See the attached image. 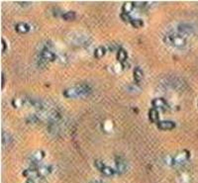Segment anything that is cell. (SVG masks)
<instances>
[{
	"instance_id": "ffe728a7",
	"label": "cell",
	"mask_w": 198,
	"mask_h": 183,
	"mask_svg": "<svg viewBox=\"0 0 198 183\" xmlns=\"http://www.w3.org/2000/svg\"><path fill=\"white\" fill-rule=\"evenodd\" d=\"M63 18L66 21L74 20V18H75V13H74V12H66V13H64L63 15Z\"/></svg>"
},
{
	"instance_id": "ac0fdd59",
	"label": "cell",
	"mask_w": 198,
	"mask_h": 183,
	"mask_svg": "<svg viewBox=\"0 0 198 183\" xmlns=\"http://www.w3.org/2000/svg\"><path fill=\"white\" fill-rule=\"evenodd\" d=\"M148 117H150V120L151 122H157L159 120V112H157V109H151L148 113Z\"/></svg>"
},
{
	"instance_id": "8992f818",
	"label": "cell",
	"mask_w": 198,
	"mask_h": 183,
	"mask_svg": "<svg viewBox=\"0 0 198 183\" xmlns=\"http://www.w3.org/2000/svg\"><path fill=\"white\" fill-rule=\"evenodd\" d=\"M193 32H194L193 27L191 26L190 24H187V23L179 24L177 26V31H176V33H178L179 35L185 37V38H186L187 36L191 35V34H193Z\"/></svg>"
},
{
	"instance_id": "9a60e30c",
	"label": "cell",
	"mask_w": 198,
	"mask_h": 183,
	"mask_svg": "<svg viewBox=\"0 0 198 183\" xmlns=\"http://www.w3.org/2000/svg\"><path fill=\"white\" fill-rule=\"evenodd\" d=\"M117 60H118L120 63H123L127 60V52L124 49H119L118 54H117Z\"/></svg>"
},
{
	"instance_id": "6da1fadb",
	"label": "cell",
	"mask_w": 198,
	"mask_h": 183,
	"mask_svg": "<svg viewBox=\"0 0 198 183\" xmlns=\"http://www.w3.org/2000/svg\"><path fill=\"white\" fill-rule=\"evenodd\" d=\"M90 92L91 88L88 84H78L66 89L64 92V95L67 98H78L88 95Z\"/></svg>"
},
{
	"instance_id": "d4e9b609",
	"label": "cell",
	"mask_w": 198,
	"mask_h": 183,
	"mask_svg": "<svg viewBox=\"0 0 198 183\" xmlns=\"http://www.w3.org/2000/svg\"><path fill=\"white\" fill-rule=\"evenodd\" d=\"M4 82H5V78H4V75L2 74V86H4Z\"/></svg>"
},
{
	"instance_id": "7402d4cb",
	"label": "cell",
	"mask_w": 198,
	"mask_h": 183,
	"mask_svg": "<svg viewBox=\"0 0 198 183\" xmlns=\"http://www.w3.org/2000/svg\"><path fill=\"white\" fill-rule=\"evenodd\" d=\"M121 18H122V20L125 21V22H131V21H132L131 17H130V15H129V14L123 13V14L121 15Z\"/></svg>"
},
{
	"instance_id": "603a6c76",
	"label": "cell",
	"mask_w": 198,
	"mask_h": 183,
	"mask_svg": "<svg viewBox=\"0 0 198 183\" xmlns=\"http://www.w3.org/2000/svg\"><path fill=\"white\" fill-rule=\"evenodd\" d=\"M2 52H5V49H6V43H5V41H4V39H2Z\"/></svg>"
},
{
	"instance_id": "7a4b0ae2",
	"label": "cell",
	"mask_w": 198,
	"mask_h": 183,
	"mask_svg": "<svg viewBox=\"0 0 198 183\" xmlns=\"http://www.w3.org/2000/svg\"><path fill=\"white\" fill-rule=\"evenodd\" d=\"M69 41L77 46H88L91 44V38L84 33L75 32L69 37Z\"/></svg>"
},
{
	"instance_id": "484cf974",
	"label": "cell",
	"mask_w": 198,
	"mask_h": 183,
	"mask_svg": "<svg viewBox=\"0 0 198 183\" xmlns=\"http://www.w3.org/2000/svg\"><path fill=\"white\" fill-rule=\"evenodd\" d=\"M26 183H35V182H34V179H29Z\"/></svg>"
},
{
	"instance_id": "ba28073f",
	"label": "cell",
	"mask_w": 198,
	"mask_h": 183,
	"mask_svg": "<svg viewBox=\"0 0 198 183\" xmlns=\"http://www.w3.org/2000/svg\"><path fill=\"white\" fill-rule=\"evenodd\" d=\"M157 127L160 130H165V131H168V130H171L175 127V124L171 122V121H160V122L157 123Z\"/></svg>"
},
{
	"instance_id": "5b68a950",
	"label": "cell",
	"mask_w": 198,
	"mask_h": 183,
	"mask_svg": "<svg viewBox=\"0 0 198 183\" xmlns=\"http://www.w3.org/2000/svg\"><path fill=\"white\" fill-rule=\"evenodd\" d=\"M190 153L188 151H182L180 153H176L174 156H172V164L171 165H180L184 163L188 159Z\"/></svg>"
},
{
	"instance_id": "44dd1931",
	"label": "cell",
	"mask_w": 198,
	"mask_h": 183,
	"mask_svg": "<svg viewBox=\"0 0 198 183\" xmlns=\"http://www.w3.org/2000/svg\"><path fill=\"white\" fill-rule=\"evenodd\" d=\"M131 24H132L135 28H141V27L144 25L143 21H142V20H138V19L132 20V21H131Z\"/></svg>"
},
{
	"instance_id": "2e32d148",
	"label": "cell",
	"mask_w": 198,
	"mask_h": 183,
	"mask_svg": "<svg viewBox=\"0 0 198 183\" xmlns=\"http://www.w3.org/2000/svg\"><path fill=\"white\" fill-rule=\"evenodd\" d=\"M105 52L106 51H105L104 46H98V48L95 49V51H94V57L97 58H100L105 55Z\"/></svg>"
},
{
	"instance_id": "5bb4252c",
	"label": "cell",
	"mask_w": 198,
	"mask_h": 183,
	"mask_svg": "<svg viewBox=\"0 0 198 183\" xmlns=\"http://www.w3.org/2000/svg\"><path fill=\"white\" fill-rule=\"evenodd\" d=\"M135 7V3L133 2H126L123 5V12L125 14H129Z\"/></svg>"
},
{
	"instance_id": "52a82bcc",
	"label": "cell",
	"mask_w": 198,
	"mask_h": 183,
	"mask_svg": "<svg viewBox=\"0 0 198 183\" xmlns=\"http://www.w3.org/2000/svg\"><path fill=\"white\" fill-rule=\"evenodd\" d=\"M52 170V166L50 165V164H44V165H41L37 168V171H38V175L39 176H46L50 174Z\"/></svg>"
},
{
	"instance_id": "d6986e66",
	"label": "cell",
	"mask_w": 198,
	"mask_h": 183,
	"mask_svg": "<svg viewBox=\"0 0 198 183\" xmlns=\"http://www.w3.org/2000/svg\"><path fill=\"white\" fill-rule=\"evenodd\" d=\"M100 171H101L102 173H103V174L107 175V176H111V175H113L114 173H115V172H114V170H113L112 168H111V167L106 166V165H105V166L103 167V168H102V169L100 170Z\"/></svg>"
},
{
	"instance_id": "30bf717a",
	"label": "cell",
	"mask_w": 198,
	"mask_h": 183,
	"mask_svg": "<svg viewBox=\"0 0 198 183\" xmlns=\"http://www.w3.org/2000/svg\"><path fill=\"white\" fill-rule=\"evenodd\" d=\"M12 142H13V138H12V136L9 134V133L3 132L2 133V144H3V145H5V147H9Z\"/></svg>"
},
{
	"instance_id": "cb8c5ba5",
	"label": "cell",
	"mask_w": 198,
	"mask_h": 183,
	"mask_svg": "<svg viewBox=\"0 0 198 183\" xmlns=\"http://www.w3.org/2000/svg\"><path fill=\"white\" fill-rule=\"evenodd\" d=\"M89 183H103L102 181H99V180H94V181H90Z\"/></svg>"
},
{
	"instance_id": "4fadbf2b",
	"label": "cell",
	"mask_w": 198,
	"mask_h": 183,
	"mask_svg": "<svg viewBox=\"0 0 198 183\" xmlns=\"http://www.w3.org/2000/svg\"><path fill=\"white\" fill-rule=\"evenodd\" d=\"M116 170L117 172L123 173L126 170V164L123 159H117L116 161Z\"/></svg>"
},
{
	"instance_id": "3957f363",
	"label": "cell",
	"mask_w": 198,
	"mask_h": 183,
	"mask_svg": "<svg viewBox=\"0 0 198 183\" xmlns=\"http://www.w3.org/2000/svg\"><path fill=\"white\" fill-rule=\"evenodd\" d=\"M165 41L169 46H175V48H182L186 44V38L178 33H171L165 36Z\"/></svg>"
},
{
	"instance_id": "8fae6325",
	"label": "cell",
	"mask_w": 198,
	"mask_h": 183,
	"mask_svg": "<svg viewBox=\"0 0 198 183\" xmlns=\"http://www.w3.org/2000/svg\"><path fill=\"white\" fill-rule=\"evenodd\" d=\"M45 156V153L43 151H35L32 156H31V159H32L34 162H39V161H41L43 159H44Z\"/></svg>"
},
{
	"instance_id": "9c48e42d",
	"label": "cell",
	"mask_w": 198,
	"mask_h": 183,
	"mask_svg": "<svg viewBox=\"0 0 198 183\" xmlns=\"http://www.w3.org/2000/svg\"><path fill=\"white\" fill-rule=\"evenodd\" d=\"M15 30H16L18 33L25 34L30 31V26H29V24L21 22V23H18L16 26H15Z\"/></svg>"
},
{
	"instance_id": "7c38bea8",
	"label": "cell",
	"mask_w": 198,
	"mask_h": 183,
	"mask_svg": "<svg viewBox=\"0 0 198 183\" xmlns=\"http://www.w3.org/2000/svg\"><path fill=\"white\" fill-rule=\"evenodd\" d=\"M153 106L154 108H159V109H163V108L166 107V103L165 101L162 98H157L153 101Z\"/></svg>"
},
{
	"instance_id": "e0dca14e",
	"label": "cell",
	"mask_w": 198,
	"mask_h": 183,
	"mask_svg": "<svg viewBox=\"0 0 198 183\" xmlns=\"http://www.w3.org/2000/svg\"><path fill=\"white\" fill-rule=\"evenodd\" d=\"M143 76H144L143 71H142L140 69H136L134 70V79L136 82H138V83L140 82L141 80L143 79Z\"/></svg>"
},
{
	"instance_id": "277c9868",
	"label": "cell",
	"mask_w": 198,
	"mask_h": 183,
	"mask_svg": "<svg viewBox=\"0 0 198 183\" xmlns=\"http://www.w3.org/2000/svg\"><path fill=\"white\" fill-rule=\"evenodd\" d=\"M163 84L165 87H169L176 90H184L186 87V83L184 82L183 79L179 78V77H166L163 80Z\"/></svg>"
}]
</instances>
